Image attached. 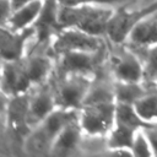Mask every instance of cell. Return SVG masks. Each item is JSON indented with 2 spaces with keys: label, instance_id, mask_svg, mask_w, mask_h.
Returning a JSON list of instances; mask_svg holds the SVG:
<instances>
[{
  "label": "cell",
  "instance_id": "1",
  "mask_svg": "<svg viewBox=\"0 0 157 157\" xmlns=\"http://www.w3.org/2000/svg\"><path fill=\"white\" fill-rule=\"evenodd\" d=\"M113 9L102 4H82L74 6L60 5L59 22L61 28H77L94 36H107V27Z\"/></svg>",
  "mask_w": 157,
  "mask_h": 157
},
{
  "label": "cell",
  "instance_id": "2",
  "mask_svg": "<svg viewBox=\"0 0 157 157\" xmlns=\"http://www.w3.org/2000/svg\"><path fill=\"white\" fill-rule=\"evenodd\" d=\"M80 114H77L76 109H66V108H55L39 125L34 128L32 135L29 137V144L32 148L43 151L45 148H52V145L59 132L74 119H76Z\"/></svg>",
  "mask_w": 157,
  "mask_h": 157
},
{
  "label": "cell",
  "instance_id": "3",
  "mask_svg": "<svg viewBox=\"0 0 157 157\" xmlns=\"http://www.w3.org/2000/svg\"><path fill=\"white\" fill-rule=\"evenodd\" d=\"M92 86L90 76L80 74H61L54 85L56 105L66 109H81Z\"/></svg>",
  "mask_w": 157,
  "mask_h": 157
},
{
  "label": "cell",
  "instance_id": "4",
  "mask_svg": "<svg viewBox=\"0 0 157 157\" xmlns=\"http://www.w3.org/2000/svg\"><path fill=\"white\" fill-rule=\"evenodd\" d=\"M104 48L105 44L101 36L90 34L77 28H61L52 42V49L56 55L72 50L99 52Z\"/></svg>",
  "mask_w": 157,
  "mask_h": 157
},
{
  "label": "cell",
  "instance_id": "5",
  "mask_svg": "<svg viewBox=\"0 0 157 157\" xmlns=\"http://www.w3.org/2000/svg\"><path fill=\"white\" fill-rule=\"evenodd\" d=\"M155 11H157V1L137 10L128 11L124 9H119L114 11L107 27V37H109V39L114 44H121L128 39L131 31L145 17Z\"/></svg>",
  "mask_w": 157,
  "mask_h": 157
},
{
  "label": "cell",
  "instance_id": "6",
  "mask_svg": "<svg viewBox=\"0 0 157 157\" xmlns=\"http://www.w3.org/2000/svg\"><path fill=\"white\" fill-rule=\"evenodd\" d=\"M117 102L85 104L80 109V123L82 129L91 135L110 132L115 124Z\"/></svg>",
  "mask_w": 157,
  "mask_h": 157
},
{
  "label": "cell",
  "instance_id": "7",
  "mask_svg": "<svg viewBox=\"0 0 157 157\" xmlns=\"http://www.w3.org/2000/svg\"><path fill=\"white\" fill-rule=\"evenodd\" d=\"M59 71L60 74H80L92 77L101 65L102 50L99 52H85L72 50L58 54Z\"/></svg>",
  "mask_w": 157,
  "mask_h": 157
},
{
  "label": "cell",
  "instance_id": "8",
  "mask_svg": "<svg viewBox=\"0 0 157 157\" xmlns=\"http://www.w3.org/2000/svg\"><path fill=\"white\" fill-rule=\"evenodd\" d=\"M112 71L118 81L125 82H141L146 75L140 59L125 48H119L112 54Z\"/></svg>",
  "mask_w": 157,
  "mask_h": 157
},
{
  "label": "cell",
  "instance_id": "9",
  "mask_svg": "<svg viewBox=\"0 0 157 157\" xmlns=\"http://www.w3.org/2000/svg\"><path fill=\"white\" fill-rule=\"evenodd\" d=\"M2 88L9 96L27 93L33 85L26 66L25 58L2 63Z\"/></svg>",
  "mask_w": 157,
  "mask_h": 157
},
{
  "label": "cell",
  "instance_id": "10",
  "mask_svg": "<svg viewBox=\"0 0 157 157\" xmlns=\"http://www.w3.org/2000/svg\"><path fill=\"white\" fill-rule=\"evenodd\" d=\"M59 0H43L42 10L33 23L39 44L49 42V39H52L61 29L59 22Z\"/></svg>",
  "mask_w": 157,
  "mask_h": 157
},
{
  "label": "cell",
  "instance_id": "11",
  "mask_svg": "<svg viewBox=\"0 0 157 157\" xmlns=\"http://www.w3.org/2000/svg\"><path fill=\"white\" fill-rule=\"evenodd\" d=\"M36 34L33 26L22 31H13L2 27L1 29V56L2 61H12L23 58V49L27 39Z\"/></svg>",
  "mask_w": 157,
  "mask_h": 157
},
{
  "label": "cell",
  "instance_id": "12",
  "mask_svg": "<svg viewBox=\"0 0 157 157\" xmlns=\"http://www.w3.org/2000/svg\"><path fill=\"white\" fill-rule=\"evenodd\" d=\"M29 101L27 93H21L11 96L7 105V117L9 124L11 125L12 131L18 136H25L31 132L29 125Z\"/></svg>",
  "mask_w": 157,
  "mask_h": 157
},
{
  "label": "cell",
  "instance_id": "13",
  "mask_svg": "<svg viewBox=\"0 0 157 157\" xmlns=\"http://www.w3.org/2000/svg\"><path fill=\"white\" fill-rule=\"evenodd\" d=\"M56 105L54 87L50 85H44L39 88L29 101V125L36 128L39 125L54 109Z\"/></svg>",
  "mask_w": 157,
  "mask_h": 157
},
{
  "label": "cell",
  "instance_id": "14",
  "mask_svg": "<svg viewBox=\"0 0 157 157\" xmlns=\"http://www.w3.org/2000/svg\"><path fill=\"white\" fill-rule=\"evenodd\" d=\"M80 117V115H78ZM70 121L54 140L50 152L52 155H70L72 153L80 144L81 131L83 130L80 123V118Z\"/></svg>",
  "mask_w": 157,
  "mask_h": 157
},
{
  "label": "cell",
  "instance_id": "15",
  "mask_svg": "<svg viewBox=\"0 0 157 157\" xmlns=\"http://www.w3.org/2000/svg\"><path fill=\"white\" fill-rule=\"evenodd\" d=\"M129 43L136 48H151L157 44V11L145 17L129 34Z\"/></svg>",
  "mask_w": 157,
  "mask_h": 157
},
{
  "label": "cell",
  "instance_id": "16",
  "mask_svg": "<svg viewBox=\"0 0 157 157\" xmlns=\"http://www.w3.org/2000/svg\"><path fill=\"white\" fill-rule=\"evenodd\" d=\"M42 6L43 0H33L13 10L9 20L5 22L7 23V28L13 31H22L27 27L33 26L42 10Z\"/></svg>",
  "mask_w": 157,
  "mask_h": 157
},
{
  "label": "cell",
  "instance_id": "17",
  "mask_svg": "<svg viewBox=\"0 0 157 157\" xmlns=\"http://www.w3.org/2000/svg\"><path fill=\"white\" fill-rule=\"evenodd\" d=\"M25 61L32 83L33 85L43 83L52 69V63L49 56L43 52L34 50L29 54L28 58H25Z\"/></svg>",
  "mask_w": 157,
  "mask_h": 157
},
{
  "label": "cell",
  "instance_id": "18",
  "mask_svg": "<svg viewBox=\"0 0 157 157\" xmlns=\"http://www.w3.org/2000/svg\"><path fill=\"white\" fill-rule=\"evenodd\" d=\"M115 124L124 125V126L131 128L134 130H141V129L150 128L156 123H151V121L145 120L139 114V112L136 110L134 104L117 102V105H115Z\"/></svg>",
  "mask_w": 157,
  "mask_h": 157
},
{
  "label": "cell",
  "instance_id": "19",
  "mask_svg": "<svg viewBox=\"0 0 157 157\" xmlns=\"http://www.w3.org/2000/svg\"><path fill=\"white\" fill-rule=\"evenodd\" d=\"M147 92V88L142 87L140 82H125L118 81L114 83L115 101L120 103L135 104Z\"/></svg>",
  "mask_w": 157,
  "mask_h": 157
},
{
  "label": "cell",
  "instance_id": "20",
  "mask_svg": "<svg viewBox=\"0 0 157 157\" xmlns=\"http://www.w3.org/2000/svg\"><path fill=\"white\" fill-rule=\"evenodd\" d=\"M139 130H134L131 128L114 124V128L110 130L108 137V148L115 150H131L135 135Z\"/></svg>",
  "mask_w": 157,
  "mask_h": 157
},
{
  "label": "cell",
  "instance_id": "21",
  "mask_svg": "<svg viewBox=\"0 0 157 157\" xmlns=\"http://www.w3.org/2000/svg\"><path fill=\"white\" fill-rule=\"evenodd\" d=\"M107 102H117L114 93V85L110 86L105 81H99L98 83H92L85 98L83 105L94 104V103H107Z\"/></svg>",
  "mask_w": 157,
  "mask_h": 157
},
{
  "label": "cell",
  "instance_id": "22",
  "mask_svg": "<svg viewBox=\"0 0 157 157\" xmlns=\"http://www.w3.org/2000/svg\"><path fill=\"white\" fill-rule=\"evenodd\" d=\"M134 105L145 120L155 123L153 120H157V88L147 90L146 94Z\"/></svg>",
  "mask_w": 157,
  "mask_h": 157
},
{
  "label": "cell",
  "instance_id": "23",
  "mask_svg": "<svg viewBox=\"0 0 157 157\" xmlns=\"http://www.w3.org/2000/svg\"><path fill=\"white\" fill-rule=\"evenodd\" d=\"M131 151H132L134 156H144V157H146V156H152L153 155V150L151 147V144H150L145 131L139 130L136 132Z\"/></svg>",
  "mask_w": 157,
  "mask_h": 157
},
{
  "label": "cell",
  "instance_id": "24",
  "mask_svg": "<svg viewBox=\"0 0 157 157\" xmlns=\"http://www.w3.org/2000/svg\"><path fill=\"white\" fill-rule=\"evenodd\" d=\"M146 75L151 78H157V44L147 48L146 53Z\"/></svg>",
  "mask_w": 157,
  "mask_h": 157
},
{
  "label": "cell",
  "instance_id": "25",
  "mask_svg": "<svg viewBox=\"0 0 157 157\" xmlns=\"http://www.w3.org/2000/svg\"><path fill=\"white\" fill-rule=\"evenodd\" d=\"M121 0H59L60 5L65 6H74V5H82V4H102V5H110L119 2Z\"/></svg>",
  "mask_w": 157,
  "mask_h": 157
},
{
  "label": "cell",
  "instance_id": "26",
  "mask_svg": "<svg viewBox=\"0 0 157 157\" xmlns=\"http://www.w3.org/2000/svg\"><path fill=\"white\" fill-rule=\"evenodd\" d=\"M144 131H145V134H146V136L151 144V147L153 150V155H157V123L150 128L144 129Z\"/></svg>",
  "mask_w": 157,
  "mask_h": 157
},
{
  "label": "cell",
  "instance_id": "27",
  "mask_svg": "<svg viewBox=\"0 0 157 157\" xmlns=\"http://www.w3.org/2000/svg\"><path fill=\"white\" fill-rule=\"evenodd\" d=\"M29 1H33V0H11V4H12L13 10H16V9H18L20 6H22V5H25V4L29 2Z\"/></svg>",
  "mask_w": 157,
  "mask_h": 157
}]
</instances>
